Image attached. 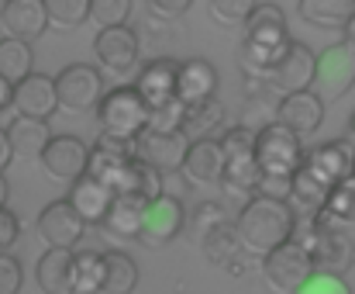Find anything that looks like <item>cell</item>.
Masks as SVG:
<instances>
[{
	"label": "cell",
	"mask_w": 355,
	"mask_h": 294,
	"mask_svg": "<svg viewBox=\"0 0 355 294\" xmlns=\"http://www.w3.org/2000/svg\"><path fill=\"white\" fill-rule=\"evenodd\" d=\"M24 284V270L10 253H0V294H17Z\"/></svg>",
	"instance_id": "obj_45"
},
{
	"label": "cell",
	"mask_w": 355,
	"mask_h": 294,
	"mask_svg": "<svg viewBox=\"0 0 355 294\" xmlns=\"http://www.w3.org/2000/svg\"><path fill=\"white\" fill-rule=\"evenodd\" d=\"M145 201L141 197H131V194H121L114 197V204H111V215L104 218V232L111 236V239H118V243H135V239H141V225H145Z\"/></svg>",
	"instance_id": "obj_24"
},
{
	"label": "cell",
	"mask_w": 355,
	"mask_h": 294,
	"mask_svg": "<svg viewBox=\"0 0 355 294\" xmlns=\"http://www.w3.org/2000/svg\"><path fill=\"white\" fill-rule=\"evenodd\" d=\"M0 24H3V38H17L31 45L49 28L45 0H7L0 7Z\"/></svg>",
	"instance_id": "obj_17"
},
{
	"label": "cell",
	"mask_w": 355,
	"mask_h": 294,
	"mask_svg": "<svg viewBox=\"0 0 355 294\" xmlns=\"http://www.w3.org/2000/svg\"><path fill=\"white\" fill-rule=\"evenodd\" d=\"M183 225H187L183 201H180V197L162 194V197H155V201L145 208L141 243H145V246H152V250H162V246H169V243L180 236V229H183Z\"/></svg>",
	"instance_id": "obj_13"
},
{
	"label": "cell",
	"mask_w": 355,
	"mask_h": 294,
	"mask_svg": "<svg viewBox=\"0 0 355 294\" xmlns=\"http://www.w3.org/2000/svg\"><path fill=\"white\" fill-rule=\"evenodd\" d=\"M94 56L101 63L104 73L124 76L138 66V35L124 24V28H104L94 38Z\"/></svg>",
	"instance_id": "obj_12"
},
{
	"label": "cell",
	"mask_w": 355,
	"mask_h": 294,
	"mask_svg": "<svg viewBox=\"0 0 355 294\" xmlns=\"http://www.w3.org/2000/svg\"><path fill=\"white\" fill-rule=\"evenodd\" d=\"M345 42H349V45L355 49V17L349 21V24H345Z\"/></svg>",
	"instance_id": "obj_52"
},
{
	"label": "cell",
	"mask_w": 355,
	"mask_h": 294,
	"mask_svg": "<svg viewBox=\"0 0 355 294\" xmlns=\"http://www.w3.org/2000/svg\"><path fill=\"white\" fill-rule=\"evenodd\" d=\"M7 139L14 146V156H24V159H42V152L49 149V142L55 139L49 122H35V118H14L7 125Z\"/></svg>",
	"instance_id": "obj_25"
},
{
	"label": "cell",
	"mask_w": 355,
	"mask_h": 294,
	"mask_svg": "<svg viewBox=\"0 0 355 294\" xmlns=\"http://www.w3.org/2000/svg\"><path fill=\"white\" fill-rule=\"evenodd\" d=\"M276 122L286 125L290 132H297L300 139L314 136L321 129V122H324V101L314 90H300V94L279 97L276 101Z\"/></svg>",
	"instance_id": "obj_16"
},
{
	"label": "cell",
	"mask_w": 355,
	"mask_h": 294,
	"mask_svg": "<svg viewBox=\"0 0 355 294\" xmlns=\"http://www.w3.org/2000/svg\"><path fill=\"white\" fill-rule=\"evenodd\" d=\"M300 294H352V288L345 284L342 274H331V270H314L311 281L300 288Z\"/></svg>",
	"instance_id": "obj_42"
},
{
	"label": "cell",
	"mask_w": 355,
	"mask_h": 294,
	"mask_svg": "<svg viewBox=\"0 0 355 294\" xmlns=\"http://www.w3.org/2000/svg\"><path fill=\"white\" fill-rule=\"evenodd\" d=\"M200 250H204V256L214 263V267H228L232 260H235L238 253H245V246H241V239H238V229L235 225H218L214 232H207L204 239H200Z\"/></svg>",
	"instance_id": "obj_32"
},
{
	"label": "cell",
	"mask_w": 355,
	"mask_h": 294,
	"mask_svg": "<svg viewBox=\"0 0 355 294\" xmlns=\"http://www.w3.org/2000/svg\"><path fill=\"white\" fill-rule=\"evenodd\" d=\"M349 142L355 146V115H352V122H349Z\"/></svg>",
	"instance_id": "obj_53"
},
{
	"label": "cell",
	"mask_w": 355,
	"mask_h": 294,
	"mask_svg": "<svg viewBox=\"0 0 355 294\" xmlns=\"http://www.w3.org/2000/svg\"><path fill=\"white\" fill-rule=\"evenodd\" d=\"M42 170L52 183H66L73 187L80 177H87V163H90V149L76 136H55L49 149L42 152Z\"/></svg>",
	"instance_id": "obj_10"
},
{
	"label": "cell",
	"mask_w": 355,
	"mask_h": 294,
	"mask_svg": "<svg viewBox=\"0 0 355 294\" xmlns=\"http://www.w3.org/2000/svg\"><path fill=\"white\" fill-rule=\"evenodd\" d=\"M148 104L141 101V94L135 87H114L104 94V101L97 104V122H101V136L135 142L145 129H148Z\"/></svg>",
	"instance_id": "obj_2"
},
{
	"label": "cell",
	"mask_w": 355,
	"mask_h": 294,
	"mask_svg": "<svg viewBox=\"0 0 355 294\" xmlns=\"http://www.w3.org/2000/svg\"><path fill=\"white\" fill-rule=\"evenodd\" d=\"M318 225H324V229H349L355 225V177L352 180H345V183H338L335 190H331V197H328V208L314 218Z\"/></svg>",
	"instance_id": "obj_31"
},
{
	"label": "cell",
	"mask_w": 355,
	"mask_h": 294,
	"mask_svg": "<svg viewBox=\"0 0 355 294\" xmlns=\"http://www.w3.org/2000/svg\"><path fill=\"white\" fill-rule=\"evenodd\" d=\"M10 159H14V146H10V139H7V129H0V177L7 173Z\"/></svg>",
	"instance_id": "obj_49"
},
{
	"label": "cell",
	"mask_w": 355,
	"mask_h": 294,
	"mask_svg": "<svg viewBox=\"0 0 355 294\" xmlns=\"http://www.w3.org/2000/svg\"><path fill=\"white\" fill-rule=\"evenodd\" d=\"M311 256H314V267L318 270H331V274H342L355 260L349 236L342 229H324V225H321V236H318Z\"/></svg>",
	"instance_id": "obj_26"
},
{
	"label": "cell",
	"mask_w": 355,
	"mask_h": 294,
	"mask_svg": "<svg viewBox=\"0 0 355 294\" xmlns=\"http://www.w3.org/2000/svg\"><path fill=\"white\" fill-rule=\"evenodd\" d=\"M49 24L59 31H73L83 21H90V0H45Z\"/></svg>",
	"instance_id": "obj_35"
},
{
	"label": "cell",
	"mask_w": 355,
	"mask_h": 294,
	"mask_svg": "<svg viewBox=\"0 0 355 294\" xmlns=\"http://www.w3.org/2000/svg\"><path fill=\"white\" fill-rule=\"evenodd\" d=\"M238 239L252 256H269L272 250H279L283 243L293 239L297 232V215L290 208V201H272V197H252L241 204L238 211Z\"/></svg>",
	"instance_id": "obj_1"
},
{
	"label": "cell",
	"mask_w": 355,
	"mask_h": 294,
	"mask_svg": "<svg viewBox=\"0 0 355 294\" xmlns=\"http://www.w3.org/2000/svg\"><path fill=\"white\" fill-rule=\"evenodd\" d=\"M7 108H14V83H7V80L0 76V115H3Z\"/></svg>",
	"instance_id": "obj_50"
},
{
	"label": "cell",
	"mask_w": 355,
	"mask_h": 294,
	"mask_svg": "<svg viewBox=\"0 0 355 294\" xmlns=\"http://www.w3.org/2000/svg\"><path fill=\"white\" fill-rule=\"evenodd\" d=\"M355 87V49L349 42H335L318 56V73H314V94L328 101H342Z\"/></svg>",
	"instance_id": "obj_6"
},
{
	"label": "cell",
	"mask_w": 355,
	"mask_h": 294,
	"mask_svg": "<svg viewBox=\"0 0 355 294\" xmlns=\"http://www.w3.org/2000/svg\"><path fill=\"white\" fill-rule=\"evenodd\" d=\"M228 218H225V208L218 204V201H200L197 208H193V232H197V239H204L207 232H214L218 225H225Z\"/></svg>",
	"instance_id": "obj_40"
},
{
	"label": "cell",
	"mask_w": 355,
	"mask_h": 294,
	"mask_svg": "<svg viewBox=\"0 0 355 294\" xmlns=\"http://www.w3.org/2000/svg\"><path fill=\"white\" fill-rule=\"evenodd\" d=\"M176 76H180L176 59H152L138 70L135 90L141 94V101L148 108H159V104H169L176 97Z\"/></svg>",
	"instance_id": "obj_19"
},
{
	"label": "cell",
	"mask_w": 355,
	"mask_h": 294,
	"mask_svg": "<svg viewBox=\"0 0 355 294\" xmlns=\"http://www.w3.org/2000/svg\"><path fill=\"white\" fill-rule=\"evenodd\" d=\"M104 73L90 63H73L66 70H59L55 76V97H59V108L69 111V115H80V111H97V104L104 101Z\"/></svg>",
	"instance_id": "obj_5"
},
{
	"label": "cell",
	"mask_w": 355,
	"mask_h": 294,
	"mask_svg": "<svg viewBox=\"0 0 355 294\" xmlns=\"http://www.w3.org/2000/svg\"><path fill=\"white\" fill-rule=\"evenodd\" d=\"M183 118H187V104L180 97H173L169 104H159L148 111V132H183Z\"/></svg>",
	"instance_id": "obj_38"
},
{
	"label": "cell",
	"mask_w": 355,
	"mask_h": 294,
	"mask_svg": "<svg viewBox=\"0 0 355 294\" xmlns=\"http://www.w3.org/2000/svg\"><path fill=\"white\" fill-rule=\"evenodd\" d=\"M7 197H10V187H7V177H0V208H7Z\"/></svg>",
	"instance_id": "obj_51"
},
{
	"label": "cell",
	"mask_w": 355,
	"mask_h": 294,
	"mask_svg": "<svg viewBox=\"0 0 355 294\" xmlns=\"http://www.w3.org/2000/svg\"><path fill=\"white\" fill-rule=\"evenodd\" d=\"M124 194L141 197L145 204H152L155 197H162V194H166V190H162V173H159V170H152L148 163L135 159V166H131V173H128V187H124Z\"/></svg>",
	"instance_id": "obj_34"
},
{
	"label": "cell",
	"mask_w": 355,
	"mask_h": 294,
	"mask_svg": "<svg viewBox=\"0 0 355 294\" xmlns=\"http://www.w3.org/2000/svg\"><path fill=\"white\" fill-rule=\"evenodd\" d=\"M328 197H331V187L307 166H300L293 173V194H290V208L297 215V222L304 218H318L324 208H328Z\"/></svg>",
	"instance_id": "obj_23"
},
{
	"label": "cell",
	"mask_w": 355,
	"mask_h": 294,
	"mask_svg": "<svg viewBox=\"0 0 355 294\" xmlns=\"http://www.w3.org/2000/svg\"><path fill=\"white\" fill-rule=\"evenodd\" d=\"M262 28H286L283 7L262 3V0H259V7H255V10L248 14V21H245V35H248V31H262Z\"/></svg>",
	"instance_id": "obj_41"
},
{
	"label": "cell",
	"mask_w": 355,
	"mask_h": 294,
	"mask_svg": "<svg viewBox=\"0 0 355 294\" xmlns=\"http://www.w3.org/2000/svg\"><path fill=\"white\" fill-rule=\"evenodd\" d=\"M255 136H259V132H252L248 125H235V129H228V132L221 136L225 159H228V156H245V152H255Z\"/></svg>",
	"instance_id": "obj_43"
},
{
	"label": "cell",
	"mask_w": 355,
	"mask_h": 294,
	"mask_svg": "<svg viewBox=\"0 0 355 294\" xmlns=\"http://www.w3.org/2000/svg\"><path fill=\"white\" fill-rule=\"evenodd\" d=\"M3 3H7V0H3Z\"/></svg>",
	"instance_id": "obj_54"
},
{
	"label": "cell",
	"mask_w": 355,
	"mask_h": 294,
	"mask_svg": "<svg viewBox=\"0 0 355 294\" xmlns=\"http://www.w3.org/2000/svg\"><path fill=\"white\" fill-rule=\"evenodd\" d=\"M35 281L45 294H76V250H45Z\"/></svg>",
	"instance_id": "obj_20"
},
{
	"label": "cell",
	"mask_w": 355,
	"mask_h": 294,
	"mask_svg": "<svg viewBox=\"0 0 355 294\" xmlns=\"http://www.w3.org/2000/svg\"><path fill=\"white\" fill-rule=\"evenodd\" d=\"M35 232L49 250H80L83 236H87V222L76 215V208L69 201H52L42 208Z\"/></svg>",
	"instance_id": "obj_9"
},
{
	"label": "cell",
	"mask_w": 355,
	"mask_h": 294,
	"mask_svg": "<svg viewBox=\"0 0 355 294\" xmlns=\"http://www.w3.org/2000/svg\"><path fill=\"white\" fill-rule=\"evenodd\" d=\"M135 142H124V139H111V136H101L97 146H90V163H87V177L101 180L104 187H111L114 194H124L128 187V173L135 166Z\"/></svg>",
	"instance_id": "obj_7"
},
{
	"label": "cell",
	"mask_w": 355,
	"mask_h": 294,
	"mask_svg": "<svg viewBox=\"0 0 355 294\" xmlns=\"http://www.w3.org/2000/svg\"><path fill=\"white\" fill-rule=\"evenodd\" d=\"M307 170H314L331 190L345 180L355 177V146L349 139H338V142H324V146L311 149L307 159H304Z\"/></svg>",
	"instance_id": "obj_14"
},
{
	"label": "cell",
	"mask_w": 355,
	"mask_h": 294,
	"mask_svg": "<svg viewBox=\"0 0 355 294\" xmlns=\"http://www.w3.org/2000/svg\"><path fill=\"white\" fill-rule=\"evenodd\" d=\"M214 90H218V70L207 59H187V63H180L176 97L187 108L204 104V101H214Z\"/></svg>",
	"instance_id": "obj_22"
},
{
	"label": "cell",
	"mask_w": 355,
	"mask_h": 294,
	"mask_svg": "<svg viewBox=\"0 0 355 294\" xmlns=\"http://www.w3.org/2000/svg\"><path fill=\"white\" fill-rule=\"evenodd\" d=\"M259 177H262V170H259L255 152H245V156H228V163H225V180H221V183H225L232 194H252V197H255Z\"/></svg>",
	"instance_id": "obj_33"
},
{
	"label": "cell",
	"mask_w": 355,
	"mask_h": 294,
	"mask_svg": "<svg viewBox=\"0 0 355 294\" xmlns=\"http://www.w3.org/2000/svg\"><path fill=\"white\" fill-rule=\"evenodd\" d=\"M17 236H21V222H17V215L7 211V208H0V253H7V250L17 243Z\"/></svg>",
	"instance_id": "obj_46"
},
{
	"label": "cell",
	"mask_w": 355,
	"mask_h": 294,
	"mask_svg": "<svg viewBox=\"0 0 355 294\" xmlns=\"http://www.w3.org/2000/svg\"><path fill=\"white\" fill-rule=\"evenodd\" d=\"M300 17L314 28H345L355 17V0H300Z\"/></svg>",
	"instance_id": "obj_27"
},
{
	"label": "cell",
	"mask_w": 355,
	"mask_h": 294,
	"mask_svg": "<svg viewBox=\"0 0 355 294\" xmlns=\"http://www.w3.org/2000/svg\"><path fill=\"white\" fill-rule=\"evenodd\" d=\"M225 149H221V139H204V142H193L187 159H183V177L187 183L193 187H211V183H221L225 180Z\"/></svg>",
	"instance_id": "obj_18"
},
{
	"label": "cell",
	"mask_w": 355,
	"mask_h": 294,
	"mask_svg": "<svg viewBox=\"0 0 355 294\" xmlns=\"http://www.w3.org/2000/svg\"><path fill=\"white\" fill-rule=\"evenodd\" d=\"M135 288H138V263L121 250L104 253V291L101 294H135Z\"/></svg>",
	"instance_id": "obj_30"
},
{
	"label": "cell",
	"mask_w": 355,
	"mask_h": 294,
	"mask_svg": "<svg viewBox=\"0 0 355 294\" xmlns=\"http://www.w3.org/2000/svg\"><path fill=\"white\" fill-rule=\"evenodd\" d=\"M225 125V108L218 101H204V104H193L187 108V118H183V136L190 142H204V139H214Z\"/></svg>",
	"instance_id": "obj_28"
},
{
	"label": "cell",
	"mask_w": 355,
	"mask_h": 294,
	"mask_svg": "<svg viewBox=\"0 0 355 294\" xmlns=\"http://www.w3.org/2000/svg\"><path fill=\"white\" fill-rule=\"evenodd\" d=\"M314 73H318V56L311 52V45L290 42V49L283 52V59L266 76V87L276 97H290V94L311 90L314 87Z\"/></svg>",
	"instance_id": "obj_8"
},
{
	"label": "cell",
	"mask_w": 355,
	"mask_h": 294,
	"mask_svg": "<svg viewBox=\"0 0 355 294\" xmlns=\"http://www.w3.org/2000/svg\"><path fill=\"white\" fill-rule=\"evenodd\" d=\"M293 194V177H269L262 173L259 177V187H255V197H272V201H290Z\"/></svg>",
	"instance_id": "obj_44"
},
{
	"label": "cell",
	"mask_w": 355,
	"mask_h": 294,
	"mask_svg": "<svg viewBox=\"0 0 355 294\" xmlns=\"http://www.w3.org/2000/svg\"><path fill=\"white\" fill-rule=\"evenodd\" d=\"M314 270H318L314 256L293 239L262 260V281L272 294H300V288L311 281Z\"/></svg>",
	"instance_id": "obj_4"
},
{
	"label": "cell",
	"mask_w": 355,
	"mask_h": 294,
	"mask_svg": "<svg viewBox=\"0 0 355 294\" xmlns=\"http://www.w3.org/2000/svg\"><path fill=\"white\" fill-rule=\"evenodd\" d=\"M190 146H193V142H190L183 132H169V136H162V132H148V129H145V132L135 139V156L166 177V173L183 170V159H187Z\"/></svg>",
	"instance_id": "obj_11"
},
{
	"label": "cell",
	"mask_w": 355,
	"mask_h": 294,
	"mask_svg": "<svg viewBox=\"0 0 355 294\" xmlns=\"http://www.w3.org/2000/svg\"><path fill=\"white\" fill-rule=\"evenodd\" d=\"M259 7V0H207V14L218 21V24H245L248 14Z\"/></svg>",
	"instance_id": "obj_39"
},
{
	"label": "cell",
	"mask_w": 355,
	"mask_h": 294,
	"mask_svg": "<svg viewBox=\"0 0 355 294\" xmlns=\"http://www.w3.org/2000/svg\"><path fill=\"white\" fill-rule=\"evenodd\" d=\"M14 111L21 118H35V122H49L59 111V97H55V76L45 73H31L28 80H21L14 87Z\"/></svg>",
	"instance_id": "obj_15"
},
{
	"label": "cell",
	"mask_w": 355,
	"mask_h": 294,
	"mask_svg": "<svg viewBox=\"0 0 355 294\" xmlns=\"http://www.w3.org/2000/svg\"><path fill=\"white\" fill-rule=\"evenodd\" d=\"M255 260H259V256H252V253L245 250V253H238L235 260L225 267V274H232V277H245V274L252 270V263H255Z\"/></svg>",
	"instance_id": "obj_48"
},
{
	"label": "cell",
	"mask_w": 355,
	"mask_h": 294,
	"mask_svg": "<svg viewBox=\"0 0 355 294\" xmlns=\"http://www.w3.org/2000/svg\"><path fill=\"white\" fill-rule=\"evenodd\" d=\"M35 73V52L28 42H17V38H0V76L7 83H21Z\"/></svg>",
	"instance_id": "obj_29"
},
{
	"label": "cell",
	"mask_w": 355,
	"mask_h": 294,
	"mask_svg": "<svg viewBox=\"0 0 355 294\" xmlns=\"http://www.w3.org/2000/svg\"><path fill=\"white\" fill-rule=\"evenodd\" d=\"M145 3H148V10H152L155 17H162V21H173V17L187 14L193 0H145Z\"/></svg>",
	"instance_id": "obj_47"
},
{
	"label": "cell",
	"mask_w": 355,
	"mask_h": 294,
	"mask_svg": "<svg viewBox=\"0 0 355 294\" xmlns=\"http://www.w3.org/2000/svg\"><path fill=\"white\" fill-rule=\"evenodd\" d=\"M114 190L111 187H104L101 180H94V177H80L73 187H69V204L76 208V215L87 222V229L90 225H104V218L111 215V204H114Z\"/></svg>",
	"instance_id": "obj_21"
},
{
	"label": "cell",
	"mask_w": 355,
	"mask_h": 294,
	"mask_svg": "<svg viewBox=\"0 0 355 294\" xmlns=\"http://www.w3.org/2000/svg\"><path fill=\"white\" fill-rule=\"evenodd\" d=\"M255 159H259V170L269 177H293L307 159L304 139L297 132H290L286 125L269 122L255 136Z\"/></svg>",
	"instance_id": "obj_3"
},
{
	"label": "cell",
	"mask_w": 355,
	"mask_h": 294,
	"mask_svg": "<svg viewBox=\"0 0 355 294\" xmlns=\"http://www.w3.org/2000/svg\"><path fill=\"white\" fill-rule=\"evenodd\" d=\"M131 17V0H90V21L104 28H124Z\"/></svg>",
	"instance_id": "obj_37"
},
{
	"label": "cell",
	"mask_w": 355,
	"mask_h": 294,
	"mask_svg": "<svg viewBox=\"0 0 355 294\" xmlns=\"http://www.w3.org/2000/svg\"><path fill=\"white\" fill-rule=\"evenodd\" d=\"M104 291V253L80 250L76 253V294Z\"/></svg>",
	"instance_id": "obj_36"
}]
</instances>
